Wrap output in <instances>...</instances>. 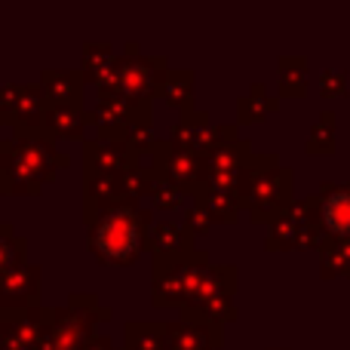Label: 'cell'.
<instances>
[{
	"instance_id": "6da1fadb",
	"label": "cell",
	"mask_w": 350,
	"mask_h": 350,
	"mask_svg": "<svg viewBox=\"0 0 350 350\" xmlns=\"http://www.w3.org/2000/svg\"><path fill=\"white\" fill-rule=\"evenodd\" d=\"M71 157L59 151V142L43 133L3 135L0 139V193L3 197H34L43 185L68 170Z\"/></svg>"
},
{
	"instance_id": "7a4b0ae2",
	"label": "cell",
	"mask_w": 350,
	"mask_h": 350,
	"mask_svg": "<svg viewBox=\"0 0 350 350\" xmlns=\"http://www.w3.org/2000/svg\"><path fill=\"white\" fill-rule=\"evenodd\" d=\"M154 228V209L139 203L114 206L90 224V252L108 267H126L148 249Z\"/></svg>"
},
{
	"instance_id": "3957f363",
	"label": "cell",
	"mask_w": 350,
	"mask_h": 350,
	"mask_svg": "<svg viewBox=\"0 0 350 350\" xmlns=\"http://www.w3.org/2000/svg\"><path fill=\"white\" fill-rule=\"evenodd\" d=\"M292 170L280 163L277 154H255L243 170L240 206L255 224H271L295 203L292 197Z\"/></svg>"
},
{
	"instance_id": "277c9868",
	"label": "cell",
	"mask_w": 350,
	"mask_h": 350,
	"mask_svg": "<svg viewBox=\"0 0 350 350\" xmlns=\"http://www.w3.org/2000/svg\"><path fill=\"white\" fill-rule=\"evenodd\" d=\"M212 258L206 249H197L187 258H154L151 271V304L154 308H185L193 301L200 286L209 277Z\"/></svg>"
},
{
	"instance_id": "5b68a950",
	"label": "cell",
	"mask_w": 350,
	"mask_h": 350,
	"mask_svg": "<svg viewBox=\"0 0 350 350\" xmlns=\"http://www.w3.org/2000/svg\"><path fill=\"white\" fill-rule=\"evenodd\" d=\"M166 71H170L166 55H148L135 40H126L117 68V96H123L139 114L154 120V98Z\"/></svg>"
},
{
	"instance_id": "8992f818",
	"label": "cell",
	"mask_w": 350,
	"mask_h": 350,
	"mask_svg": "<svg viewBox=\"0 0 350 350\" xmlns=\"http://www.w3.org/2000/svg\"><path fill=\"white\" fill-rule=\"evenodd\" d=\"M237 267L234 265H212L206 283L200 286L197 298L181 308V320H203L228 326L237 320Z\"/></svg>"
},
{
	"instance_id": "52a82bcc",
	"label": "cell",
	"mask_w": 350,
	"mask_h": 350,
	"mask_svg": "<svg viewBox=\"0 0 350 350\" xmlns=\"http://www.w3.org/2000/svg\"><path fill=\"white\" fill-rule=\"evenodd\" d=\"M326 234L317 221V197L295 200L277 221L267 224V243L271 252L283 249H320Z\"/></svg>"
},
{
	"instance_id": "ba28073f",
	"label": "cell",
	"mask_w": 350,
	"mask_h": 350,
	"mask_svg": "<svg viewBox=\"0 0 350 350\" xmlns=\"http://www.w3.org/2000/svg\"><path fill=\"white\" fill-rule=\"evenodd\" d=\"M114 317L111 308L80 310V308H46V332L53 338L55 350H83L96 335V323H105Z\"/></svg>"
},
{
	"instance_id": "9c48e42d",
	"label": "cell",
	"mask_w": 350,
	"mask_h": 350,
	"mask_svg": "<svg viewBox=\"0 0 350 350\" xmlns=\"http://www.w3.org/2000/svg\"><path fill=\"white\" fill-rule=\"evenodd\" d=\"M151 170L157 178H170L172 185L187 191L191 200L203 191L206 178H209V172H206V157H200V154H193V151H185V148H175L166 139H163V145H160V151L151 157Z\"/></svg>"
},
{
	"instance_id": "30bf717a",
	"label": "cell",
	"mask_w": 350,
	"mask_h": 350,
	"mask_svg": "<svg viewBox=\"0 0 350 350\" xmlns=\"http://www.w3.org/2000/svg\"><path fill=\"white\" fill-rule=\"evenodd\" d=\"M237 126H221V123H212L209 111L197 108V111H185V114L175 120V126L170 129L166 142L175 148H185V151H193L200 157H206L209 151H215Z\"/></svg>"
},
{
	"instance_id": "8fae6325",
	"label": "cell",
	"mask_w": 350,
	"mask_h": 350,
	"mask_svg": "<svg viewBox=\"0 0 350 350\" xmlns=\"http://www.w3.org/2000/svg\"><path fill=\"white\" fill-rule=\"evenodd\" d=\"M135 123H154V120L139 114L117 92H96V105H92V133H96V139L123 142L126 129L135 126Z\"/></svg>"
},
{
	"instance_id": "7c38bea8",
	"label": "cell",
	"mask_w": 350,
	"mask_h": 350,
	"mask_svg": "<svg viewBox=\"0 0 350 350\" xmlns=\"http://www.w3.org/2000/svg\"><path fill=\"white\" fill-rule=\"evenodd\" d=\"M40 283L43 271L37 265H18L0 277V310L40 308Z\"/></svg>"
},
{
	"instance_id": "4fadbf2b",
	"label": "cell",
	"mask_w": 350,
	"mask_h": 350,
	"mask_svg": "<svg viewBox=\"0 0 350 350\" xmlns=\"http://www.w3.org/2000/svg\"><path fill=\"white\" fill-rule=\"evenodd\" d=\"M317 221L329 240H350V185H323L317 193Z\"/></svg>"
},
{
	"instance_id": "5bb4252c",
	"label": "cell",
	"mask_w": 350,
	"mask_h": 350,
	"mask_svg": "<svg viewBox=\"0 0 350 350\" xmlns=\"http://www.w3.org/2000/svg\"><path fill=\"white\" fill-rule=\"evenodd\" d=\"M92 129V111L86 105H49L43 114V135L53 142L77 139L86 142Z\"/></svg>"
},
{
	"instance_id": "9a60e30c",
	"label": "cell",
	"mask_w": 350,
	"mask_h": 350,
	"mask_svg": "<svg viewBox=\"0 0 350 350\" xmlns=\"http://www.w3.org/2000/svg\"><path fill=\"white\" fill-rule=\"evenodd\" d=\"M120 203H123V197H120V181H117V175L83 172V221H86V228Z\"/></svg>"
},
{
	"instance_id": "2e32d148",
	"label": "cell",
	"mask_w": 350,
	"mask_h": 350,
	"mask_svg": "<svg viewBox=\"0 0 350 350\" xmlns=\"http://www.w3.org/2000/svg\"><path fill=\"white\" fill-rule=\"evenodd\" d=\"M133 151L126 148V142L114 139H90L83 142V172H105V175H120L133 163Z\"/></svg>"
},
{
	"instance_id": "e0dca14e",
	"label": "cell",
	"mask_w": 350,
	"mask_h": 350,
	"mask_svg": "<svg viewBox=\"0 0 350 350\" xmlns=\"http://www.w3.org/2000/svg\"><path fill=\"white\" fill-rule=\"evenodd\" d=\"M224 326L203 320H175L170 323V350H221Z\"/></svg>"
},
{
	"instance_id": "ac0fdd59",
	"label": "cell",
	"mask_w": 350,
	"mask_h": 350,
	"mask_svg": "<svg viewBox=\"0 0 350 350\" xmlns=\"http://www.w3.org/2000/svg\"><path fill=\"white\" fill-rule=\"evenodd\" d=\"M37 83L49 105H83L86 77L77 68H43Z\"/></svg>"
},
{
	"instance_id": "d6986e66",
	"label": "cell",
	"mask_w": 350,
	"mask_h": 350,
	"mask_svg": "<svg viewBox=\"0 0 350 350\" xmlns=\"http://www.w3.org/2000/svg\"><path fill=\"white\" fill-rule=\"evenodd\" d=\"M197 237L185 228L181 221H160L151 228L148 237V249L154 258H187L197 252Z\"/></svg>"
},
{
	"instance_id": "ffe728a7",
	"label": "cell",
	"mask_w": 350,
	"mask_h": 350,
	"mask_svg": "<svg viewBox=\"0 0 350 350\" xmlns=\"http://www.w3.org/2000/svg\"><path fill=\"white\" fill-rule=\"evenodd\" d=\"M255 151H252V142L246 135H240V129L228 135L215 151L206 154V172H243L249 163H252Z\"/></svg>"
},
{
	"instance_id": "44dd1931",
	"label": "cell",
	"mask_w": 350,
	"mask_h": 350,
	"mask_svg": "<svg viewBox=\"0 0 350 350\" xmlns=\"http://www.w3.org/2000/svg\"><path fill=\"white\" fill-rule=\"evenodd\" d=\"M46 108H49V102H46V96H43L40 83H22L16 117H12V123H10L12 135L43 133V114H46Z\"/></svg>"
},
{
	"instance_id": "7402d4cb",
	"label": "cell",
	"mask_w": 350,
	"mask_h": 350,
	"mask_svg": "<svg viewBox=\"0 0 350 350\" xmlns=\"http://www.w3.org/2000/svg\"><path fill=\"white\" fill-rule=\"evenodd\" d=\"M46 326V308H18V310H0V335L28 341L40 347V335Z\"/></svg>"
},
{
	"instance_id": "603a6c76",
	"label": "cell",
	"mask_w": 350,
	"mask_h": 350,
	"mask_svg": "<svg viewBox=\"0 0 350 350\" xmlns=\"http://www.w3.org/2000/svg\"><path fill=\"white\" fill-rule=\"evenodd\" d=\"M157 98H163L170 108H178L181 114L197 111V105H193V98H197V74L191 68H170L157 86Z\"/></svg>"
},
{
	"instance_id": "cb8c5ba5",
	"label": "cell",
	"mask_w": 350,
	"mask_h": 350,
	"mask_svg": "<svg viewBox=\"0 0 350 350\" xmlns=\"http://www.w3.org/2000/svg\"><path fill=\"white\" fill-rule=\"evenodd\" d=\"M123 350H170V323L129 320L123 326Z\"/></svg>"
},
{
	"instance_id": "d4e9b609",
	"label": "cell",
	"mask_w": 350,
	"mask_h": 350,
	"mask_svg": "<svg viewBox=\"0 0 350 350\" xmlns=\"http://www.w3.org/2000/svg\"><path fill=\"white\" fill-rule=\"evenodd\" d=\"M191 203L203 206V209L212 215V221H215V224H234L237 218H240V212H243L240 197H237V193L218 191V187H212V185H203V191H200Z\"/></svg>"
},
{
	"instance_id": "484cf974",
	"label": "cell",
	"mask_w": 350,
	"mask_h": 350,
	"mask_svg": "<svg viewBox=\"0 0 350 350\" xmlns=\"http://www.w3.org/2000/svg\"><path fill=\"white\" fill-rule=\"evenodd\" d=\"M277 108H280V98H273L265 83H252L237 98V123H258L267 114H273Z\"/></svg>"
},
{
	"instance_id": "4316f807",
	"label": "cell",
	"mask_w": 350,
	"mask_h": 350,
	"mask_svg": "<svg viewBox=\"0 0 350 350\" xmlns=\"http://www.w3.org/2000/svg\"><path fill=\"white\" fill-rule=\"evenodd\" d=\"M154 178H157V175H154L151 163H145V160H133L126 170L117 175V181H120V197L126 200V203H139L142 206V197L151 193Z\"/></svg>"
},
{
	"instance_id": "83f0119b",
	"label": "cell",
	"mask_w": 350,
	"mask_h": 350,
	"mask_svg": "<svg viewBox=\"0 0 350 350\" xmlns=\"http://www.w3.org/2000/svg\"><path fill=\"white\" fill-rule=\"evenodd\" d=\"M280 83L277 92L283 98H295L308 92V59L304 55H280Z\"/></svg>"
},
{
	"instance_id": "f1b7e54d",
	"label": "cell",
	"mask_w": 350,
	"mask_h": 350,
	"mask_svg": "<svg viewBox=\"0 0 350 350\" xmlns=\"http://www.w3.org/2000/svg\"><path fill=\"white\" fill-rule=\"evenodd\" d=\"M18 265H28V240L10 221H0V277Z\"/></svg>"
},
{
	"instance_id": "f546056e",
	"label": "cell",
	"mask_w": 350,
	"mask_h": 350,
	"mask_svg": "<svg viewBox=\"0 0 350 350\" xmlns=\"http://www.w3.org/2000/svg\"><path fill=\"white\" fill-rule=\"evenodd\" d=\"M123 142H126V148L133 151V157L145 160V163H151V157L160 151V145H163V139L157 135L154 123H135V126H129Z\"/></svg>"
},
{
	"instance_id": "4dcf8cb0",
	"label": "cell",
	"mask_w": 350,
	"mask_h": 350,
	"mask_svg": "<svg viewBox=\"0 0 350 350\" xmlns=\"http://www.w3.org/2000/svg\"><path fill=\"white\" fill-rule=\"evenodd\" d=\"M323 277H350V240H323L320 246Z\"/></svg>"
},
{
	"instance_id": "1f68e13d",
	"label": "cell",
	"mask_w": 350,
	"mask_h": 350,
	"mask_svg": "<svg viewBox=\"0 0 350 350\" xmlns=\"http://www.w3.org/2000/svg\"><path fill=\"white\" fill-rule=\"evenodd\" d=\"M148 197H151V209L172 212V209H181V206L191 200V193L181 191L178 185H172L170 178H154V187Z\"/></svg>"
},
{
	"instance_id": "d6a6232c",
	"label": "cell",
	"mask_w": 350,
	"mask_h": 350,
	"mask_svg": "<svg viewBox=\"0 0 350 350\" xmlns=\"http://www.w3.org/2000/svg\"><path fill=\"white\" fill-rule=\"evenodd\" d=\"M335 151V114L323 111L320 120L308 133V154H332Z\"/></svg>"
},
{
	"instance_id": "836d02e7",
	"label": "cell",
	"mask_w": 350,
	"mask_h": 350,
	"mask_svg": "<svg viewBox=\"0 0 350 350\" xmlns=\"http://www.w3.org/2000/svg\"><path fill=\"white\" fill-rule=\"evenodd\" d=\"M181 224H185V228L191 230L193 237H203V234H209L215 221H212V215H209V212H206L200 203H191V206L185 209V218H181Z\"/></svg>"
},
{
	"instance_id": "e575fe53",
	"label": "cell",
	"mask_w": 350,
	"mask_h": 350,
	"mask_svg": "<svg viewBox=\"0 0 350 350\" xmlns=\"http://www.w3.org/2000/svg\"><path fill=\"white\" fill-rule=\"evenodd\" d=\"M18 90H22V83H0V123L3 126H10L12 117H16Z\"/></svg>"
},
{
	"instance_id": "d590c367",
	"label": "cell",
	"mask_w": 350,
	"mask_h": 350,
	"mask_svg": "<svg viewBox=\"0 0 350 350\" xmlns=\"http://www.w3.org/2000/svg\"><path fill=\"white\" fill-rule=\"evenodd\" d=\"M345 71H335V68H326V71L320 74V90L323 96H341L345 92Z\"/></svg>"
},
{
	"instance_id": "8d00e7d4",
	"label": "cell",
	"mask_w": 350,
	"mask_h": 350,
	"mask_svg": "<svg viewBox=\"0 0 350 350\" xmlns=\"http://www.w3.org/2000/svg\"><path fill=\"white\" fill-rule=\"evenodd\" d=\"M83 350H120V347H117V345H114V341H111V338H108V335L96 332V335H92V338H90V345H86Z\"/></svg>"
},
{
	"instance_id": "74e56055",
	"label": "cell",
	"mask_w": 350,
	"mask_h": 350,
	"mask_svg": "<svg viewBox=\"0 0 350 350\" xmlns=\"http://www.w3.org/2000/svg\"><path fill=\"white\" fill-rule=\"evenodd\" d=\"M0 350H37V345H28V341L10 338V335H0Z\"/></svg>"
},
{
	"instance_id": "f35d334b",
	"label": "cell",
	"mask_w": 350,
	"mask_h": 350,
	"mask_svg": "<svg viewBox=\"0 0 350 350\" xmlns=\"http://www.w3.org/2000/svg\"><path fill=\"white\" fill-rule=\"evenodd\" d=\"M0 126H3V123H0ZM0 139H3V135H0Z\"/></svg>"
},
{
	"instance_id": "ab89813d",
	"label": "cell",
	"mask_w": 350,
	"mask_h": 350,
	"mask_svg": "<svg viewBox=\"0 0 350 350\" xmlns=\"http://www.w3.org/2000/svg\"><path fill=\"white\" fill-rule=\"evenodd\" d=\"M120 350H123V347H120Z\"/></svg>"
},
{
	"instance_id": "60d3db41",
	"label": "cell",
	"mask_w": 350,
	"mask_h": 350,
	"mask_svg": "<svg viewBox=\"0 0 350 350\" xmlns=\"http://www.w3.org/2000/svg\"><path fill=\"white\" fill-rule=\"evenodd\" d=\"M283 350H286V347H283Z\"/></svg>"
}]
</instances>
